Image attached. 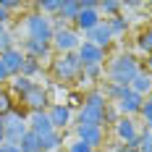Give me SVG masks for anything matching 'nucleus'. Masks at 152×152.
I'll use <instances>...</instances> for the list:
<instances>
[{"instance_id":"1","label":"nucleus","mask_w":152,"mask_h":152,"mask_svg":"<svg viewBox=\"0 0 152 152\" xmlns=\"http://www.w3.org/2000/svg\"><path fill=\"white\" fill-rule=\"evenodd\" d=\"M139 71H142V68H139V61L131 55V53H123V55H118V58H113L110 66H107L110 84L123 87V89L131 87V81H134V76H137Z\"/></svg>"},{"instance_id":"34","label":"nucleus","mask_w":152,"mask_h":152,"mask_svg":"<svg viewBox=\"0 0 152 152\" xmlns=\"http://www.w3.org/2000/svg\"><path fill=\"white\" fill-rule=\"evenodd\" d=\"M66 152H92V150L87 147V144H84V142H79V139H74V142H71V144L66 147Z\"/></svg>"},{"instance_id":"4","label":"nucleus","mask_w":152,"mask_h":152,"mask_svg":"<svg viewBox=\"0 0 152 152\" xmlns=\"http://www.w3.org/2000/svg\"><path fill=\"white\" fill-rule=\"evenodd\" d=\"M3 121H5V142H8V144H18L21 137L29 131V123H26V115H24V113L11 110Z\"/></svg>"},{"instance_id":"37","label":"nucleus","mask_w":152,"mask_h":152,"mask_svg":"<svg viewBox=\"0 0 152 152\" xmlns=\"http://www.w3.org/2000/svg\"><path fill=\"white\" fill-rule=\"evenodd\" d=\"M8 79H11V76H8L5 66H3V58H0V84H3V81H8Z\"/></svg>"},{"instance_id":"31","label":"nucleus","mask_w":152,"mask_h":152,"mask_svg":"<svg viewBox=\"0 0 152 152\" xmlns=\"http://www.w3.org/2000/svg\"><path fill=\"white\" fill-rule=\"evenodd\" d=\"M139 115H142V121L147 123V126L152 123V102H150V100H144V105H142V110H139Z\"/></svg>"},{"instance_id":"40","label":"nucleus","mask_w":152,"mask_h":152,"mask_svg":"<svg viewBox=\"0 0 152 152\" xmlns=\"http://www.w3.org/2000/svg\"><path fill=\"white\" fill-rule=\"evenodd\" d=\"M113 152H137V150H131V147H126V144H123V147H118V150H113Z\"/></svg>"},{"instance_id":"30","label":"nucleus","mask_w":152,"mask_h":152,"mask_svg":"<svg viewBox=\"0 0 152 152\" xmlns=\"http://www.w3.org/2000/svg\"><path fill=\"white\" fill-rule=\"evenodd\" d=\"M11 47H16V45H13V34L3 31V34H0V55H3V53H8Z\"/></svg>"},{"instance_id":"2","label":"nucleus","mask_w":152,"mask_h":152,"mask_svg":"<svg viewBox=\"0 0 152 152\" xmlns=\"http://www.w3.org/2000/svg\"><path fill=\"white\" fill-rule=\"evenodd\" d=\"M26 34H29V39H39V42H53V34H55V26H53V21L42 16L39 11H34V13L26 16Z\"/></svg>"},{"instance_id":"32","label":"nucleus","mask_w":152,"mask_h":152,"mask_svg":"<svg viewBox=\"0 0 152 152\" xmlns=\"http://www.w3.org/2000/svg\"><path fill=\"white\" fill-rule=\"evenodd\" d=\"M118 118H121V115H118V107H113L110 102H107V107H105V123H113V126H115Z\"/></svg>"},{"instance_id":"9","label":"nucleus","mask_w":152,"mask_h":152,"mask_svg":"<svg viewBox=\"0 0 152 152\" xmlns=\"http://www.w3.org/2000/svg\"><path fill=\"white\" fill-rule=\"evenodd\" d=\"M76 139L84 142L89 150H100L105 144V129H100V126H76Z\"/></svg>"},{"instance_id":"13","label":"nucleus","mask_w":152,"mask_h":152,"mask_svg":"<svg viewBox=\"0 0 152 152\" xmlns=\"http://www.w3.org/2000/svg\"><path fill=\"white\" fill-rule=\"evenodd\" d=\"M84 37H87L84 42H92V45L102 47V50H107L110 42H113V31H110V26H107V21H100V24H97L92 31H87Z\"/></svg>"},{"instance_id":"22","label":"nucleus","mask_w":152,"mask_h":152,"mask_svg":"<svg viewBox=\"0 0 152 152\" xmlns=\"http://www.w3.org/2000/svg\"><path fill=\"white\" fill-rule=\"evenodd\" d=\"M81 105H89V107H107V100H105V94L100 89H92L84 94V102Z\"/></svg>"},{"instance_id":"35","label":"nucleus","mask_w":152,"mask_h":152,"mask_svg":"<svg viewBox=\"0 0 152 152\" xmlns=\"http://www.w3.org/2000/svg\"><path fill=\"white\" fill-rule=\"evenodd\" d=\"M0 8L8 13V11H16V8H21V3H16V0H0Z\"/></svg>"},{"instance_id":"39","label":"nucleus","mask_w":152,"mask_h":152,"mask_svg":"<svg viewBox=\"0 0 152 152\" xmlns=\"http://www.w3.org/2000/svg\"><path fill=\"white\" fill-rule=\"evenodd\" d=\"M5 21H8V13H5V11H3V8H0V24H3V26H5Z\"/></svg>"},{"instance_id":"27","label":"nucleus","mask_w":152,"mask_h":152,"mask_svg":"<svg viewBox=\"0 0 152 152\" xmlns=\"http://www.w3.org/2000/svg\"><path fill=\"white\" fill-rule=\"evenodd\" d=\"M137 47L142 50V53H147V55L152 53V31H150V29L139 34V39H137Z\"/></svg>"},{"instance_id":"29","label":"nucleus","mask_w":152,"mask_h":152,"mask_svg":"<svg viewBox=\"0 0 152 152\" xmlns=\"http://www.w3.org/2000/svg\"><path fill=\"white\" fill-rule=\"evenodd\" d=\"M137 152H152V134L144 129L139 134V144H137Z\"/></svg>"},{"instance_id":"45","label":"nucleus","mask_w":152,"mask_h":152,"mask_svg":"<svg viewBox=\"0 0 152 152\" xmlns=\"http://www.w3.org/2000/svg\"><path fill=\"white\" fill-rule=\"evenodd\" d=\"M92 152H100V150H92Z\"/></svg>"},{"instance_id":"38","label":"nucleus","mask_w":152,"mask_h":152,"mask_svg":"<svg viewBox=\"0 0 152 152\" xmlns=\"http://www.w3.org/2000/svg\"><path fill=\"white\" fill-rule=\"evenodd\" d=\"M0 144H5V121L0 118Z\"/></svg>"},{"instance_id":"36","label":"nucleus","mask_w":152,"mask_h":152,"mask_svg":"<svg viewBox=\"0 0 152 152\" xmlns=\"http://www.w3.org/2000/svg\"><path fill=\"white\" fill-rule=\"evenodd\" d=\"M0 152H21V147H18V144H8V142H5V144H0Z\"/></svg>"},{"instance_id":"42","label":"nucleus","mask_w":152,"mask_h":152,"mask_svg":"<svg viewBox=\"0 0 152 152\" xmlns=\"http://www.w3.org/2000/svg\"><path fill=\"white\" fill-rule=\"evenodd\" d=\"M3 31H5V26H3V24H0V34H3Z\"/></svg>"},{"instance_id":"10","label":"nucleus","mask_w":152,"mask_h":152,"mask_svg":"<svg viewBox=\"0 0 152 152\" xmlns=\"http://www.w3.org/2000/svg\"><path fill=\"white\" fill-rule=\"evenodd\" d=\"M47 118H50L55 131H61V129H68V123L74 121V110H71V105H61L58 102V105L47 107Z\"/></svg>"},{"instance_id":"21","label":"nucleus","mask_w":152,"mask_h":152,"mask_svg":"<svg viewBox=\"0 0 152 152\" xmlns=\"http://www.w3.org/2000/svg\"><path fill=\"white\" fill-rule=\"evenodd\" d=\"M31 87H34V81H31V79H26V76H13V79H11V89H13L18 97H24Z\"/></svg>"},{"instance_id":"44","label":"nucleus","mask_w":152,"mask_h":152,"mask_svg":"<svg viewBox=\"0 0 152 152\" xmlns=\"http://www.w3.org/2000/svg\"><path fill=\"white\" fill-rule=\"evenodd\" d=\"M150 102H152V92H150Z\"/></svg>"},{"instance_id":"6","label":"nucleus","mask_w":152,"mask_h":152,"mask_svg":"<svg viewBox=\"0 0 152 152\" xmlns=\"http://www.w3.org/2000/svg\"><path fill=\"white\" fill-rule=\"evenodd\" d=\"M113 129H115V137L121 139L126 147L137 150V144H139V134H142V131L137 129V121H134V118H126V115H121V118L115 121V126H113Z\"/></svg>"},{"instance_id":"18","label":"nucleus","mask_w":152,"mask_h":152,"mask_svg":"<svg viewBox=\"0 0 152 152\" xmlns=\"http://www.w3.org/2000/svg\"><path fill=\"white\" fill-rule=\"evenodd\" d=\"M129 89L137 92V94H142V97H147V94L152 92V74L150 71H139V74L134 76V81H131Z\"/></svg>"},{"instance_id":"20","label":"nucleus","mask_w":152,"mask_h":152,"mask_svg":"<svg viewBox=\"0 0 152 152\" xmlns=\"http://www.w3.org/2000/svg\"><path fill=\"white\" fill-rule=\"evenodd\" d=\"M107 21V26H110V31H113V37H115V34H126V31H129V18H126V16H113V18H105Z\"/></svg>"},{"instance_id":"23","label":"nucleus","mask_w":152,"mask_h":152,"mask_svg":"<svg viewBox=\"0 0 152 152\" xmlns=\"http://www.w3.org/2000/svg\"><path fill=\"white\" fill-rule=\"evenodd\" d=\"M39 142H42V152H53V150H58V147L63 144V134L61 131H53V134L42 137Z\"/></svg>"},{"instance_id":"33","label":"nucleus","mask_w":152,"mask_h":152,"mask_svg":"<svg viewBox=\"0 0 152 152\" xmlns=\"http://www.w3.org/2000/svg\"><path fill=\"white\" fill-rule=\"evenodd\" d=\"M81 74H84V79H97V76H102V66H89V68H81Z\"/></svg>"},{"instance_id":"25","label":"nucleus","mask_w":152,"mask_h":152,"mask_svg":"<svg viewBox=\"0 0 152 152\" xmlns=\"http://www.w3.org/2000/svg\"><path fill=\"white\" fill-rule=\"evenodd\" d=\"M11 110H13V97L5 89H0V118H5Z\"/></svg>"},{"instance_id":"15","label":"nucleus","mask_w":152,"mask_h":152,"mask_svg":"<svg viewBox=\"0 0 152 152\" xmlns=\"http://www.w3.org/2000/svg\"><path fill=\"white\" fill-rule=\"evenodd\" d=\"M50 50H53V45L50 42H39V39H24V45H21V53L26 55V58H34V61H42V58H47L50 55Z\"/></svg>"},{"instance_id":"3","label":"nucleus","mask_w":152,"mask_h":152,"mask_svg":"<svg viewBox=\"0 0 152 152\" xmlns=\"http://www.w3.org/2000/svg\"><path fill=\"white\" fill-rule=\"evenodd\" d=\"M81 74V61L76 53H63L53 61V76L61 79V81H71Z\"/></svg>"},{"instance_id":"41","label":"nucleus","mask_w":152,"mask_h":152,"mask_svg":"<svg viewBox=\"0 0 152 152\" xmlns=\"http://www.w3.org/2000/svg\"><path fill=\"white\" fill-rule=\"evenodd\" d=\"M147 68H150V71H152V53H150V55H147Z\"/></svg>"},{"instance_id":"46","label":"nucleus","mask_w":152,"mask_h":152,"mask_svg":"<svg viewBox=\"0 0 152 152\" xmlns=\"http://www.w3.org/2000/svg\"><path fill=\"white\" fill-rule=\"evenodd\" d=\"M150 8H152V3H150Z\"/></svg>"},{"instance_id":"8","label":"nucleus","mask_w":152,"mask_h":152,"mask_svg":"<svg viewBox=\"0 0 152 152\" xmlns=\"http://www.w3.org/2000/svg\"><path fill=\"white\" fill-rule=\"evenodd\" d=\"M79 61H81V68H89V66H102L105 63V50L92 42H81L79 50H76Z\"/></svg>"},{"instance_id":"14","label":"nucleus","mask_w":152,"mask_h":152,"mask_svg":"<svg viewBox=\"0 0 152 152\" xmlns=\"http://www.w3.org/2000/svg\"><path fill=\"white\" fill-rule=\"evenodd\" d=\"M0 58H3V66H5V71H8L11 79H13V76H21V66H24V61H26V55H24L18 47H11V50L3 53Z\"/></svg>"},{"instance_id":"28","label":"nucleus","mask_w":152,"mask_h":152,"mask_svg":"<svg viewBox=\"0 0 152 152\" xmlns=\"http://www.w3.org/2000/svg\"><path fill=\"white\" fill-rule=\"evenodd\" d=\"M121 8H123V3H115V0H102V3H100V11L110 13V18L121 13Z\"/></svg>"},{"instance_id":"43","label":"nucleus","mask_w":152,"mask_h":152,"mask_svg":"<svg viewBox=\"0 0 152 152\" xmlns=\"http://www.w3.org/2000/svg\"><path fill=\"white\" fill-rule=\"evenodd\" d=\"M147 131H150V134H152V123H150V126H147Z\"/></svg>"},{"instance_id":"11","label":"nucleus","mask_w":152,"mask_h":152,"mask_svg":"<svg viewBox=\"0 0 152 152\" xmlns=\"http://www.w3.org/2000/svg\"><path fill=\"white\" fill-rule=\"evenodd\" d=\"M26 123H29V131H31V134H37L39 139L55 131V129H53V123H50V118H47V110L29 113V115H26Z\"/></svg>"},{"instance_id":"7","label":"nucleus","mask_w":152,"mask_h":152,"mask_svg":"<svg viewBox=\"0 0 152 152\" xmlns=\"http://www.w3.org/2000/svg\"><path fill=\"white\" fill-rule=\"evenodd\" d=\"M142 105H144V97H142V94H137V92H131V89H123V92H121V97L115 100L118 113H121V115H126V118L139 115Z\"/></svg>"},{"instance_id":"16","label":"nucleus","mask_w":152,"mask_h":152,"mask_svg":"<svg viewBox=\"0 0 152 152\" xmlns=\"http://www.w3.org/2000/svg\"><path fill=\"white\" fill-rule=\"evenodd\" d=\"M102 123H105V107L81 105V110H79V126H100L102 129Z\"/></svg>"},{"instance_id":"26","label":"nucleus","mask_w":152,"mask_h":152,"mask_svg":"<svg viewBox=\"0 0 152 152\" xmlns=\"http://www.w3.org/2000/svg\"><path fill=\"white\" fill-rule=\"evenodd\" d=\"M37 11L45 16V13H55L58 16V11H61V0H45V3H37Z\"/></svg>"},{"instance_id":"24","label":"nucleus","mask_w":152,"mask_h":152,"mask_svg":"<svg viewBox=\"0 0 152 152\" xmlns=\"http://www.w3.org/2000/svg\"><path fill=\"white\" fill-rule=\"evenodd\" d=\"M39 71H42V66H39V61H34V58H26L24 66H21V76H26V79H31V76L39 74Z\"/></svg>"},{"instance_id":"12","label":"nucleus","mask_w":152,"mask_h":152,"mask_svg":"<svg viewBox=\"0 0 152 152\" xmlns=\"http://www.w3.org/2000/svg\"><path fill=\"white\" fill-rule=\"evenodd\" d=\"M21 102L29 107L31 113H37V110H45V107H47L50 97H47V89H42L39 84H34V87H31V89L21 97Z\"/></svg>"},{"instance_id":"19","label":"nucleus","mask_w":152,"mask_h":152,"mask_svg":"<svg viewBox=\"0 0 152 152\" xmlns=\"http://www.w3.org/2000/svg\"><path fill=\"white\" fill-rule=\"evenodd\" d=\"M18 147H21V152H42V142H39L37 134L26 131V134L21 137V142H18Z\"/></svg>"},{"instance_id":"17","label":"nucleus","mask_w":152,"mask_h":152,"mask_svg":"<svg viewBox=\"0 0 152 152\" xmlns=\"http://www.w3.org/2000/svg\"><path fill=\"white\" fill-rule=\"evenodd\" d=\"M100 21H102V18H100V11H79V16H76L74 24H76V29H79V31L87 34V31H92Z\"/></svg>"},{"instance_id":"5","label":"nucleus","mask_w":152,"mask_h":152,"mask_svg":"<svg viewBox=\"0 0 152 152\" xmlns=\"http://www.w3.org/2000/svg\"><path fill=\"white\" fill-rule=\"evenodd\" d=\"M50 45H53V47L63 55V53H76V50H79V45H81V39H79V31H76V29L61 26V29H55L53 42H50Z\"/></svg>"}]
</instances>
